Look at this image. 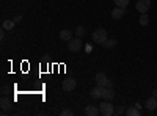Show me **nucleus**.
<instances>
[{
	"mask_svg": "<svg viewBox=\"0 0 157 116\" xmlns=\"http://www.w3.org/2000/svg\"><path fill=\"white\" fill-rule=\"evenodd\" d=\"M91 38H93V41L96 44H104V43L109 39V35H107V30L105 28H98V30L93 32Z\"/></svg>",
	"mask_w": 157,
	"mask_h": 116,
	"instance_id": "1",
	"label": "nucleus"
},
{
	"mask_svg": "<svg viewBox=\"0 0 157 116\" xmlns=\"http://www.w3.org/2000/svg\"><path fill=\"white\" fill-rule=\"evenodd\" d=\"M94 80H96V85L98 86H102V88H112L113 86V82L104 72H98L96 77H94Z\"/></svg>",
	"mask_w": 157,
	"mask_h": 116,
	"instance_id": "2",
	"label": "nucleus"
},
{
	"mask_svg": "<svg viewBox=\"0 0 157 116\" xmlns=\"http://www.w3.org/2000/svg\"><path fill=\"white\" fill-rule=\"evenodd\" d=\"M99 110H101V114L104 116H112L115 114V108L112 105V100H104L99 104Z\"/></svg>",
	"mask_w": 157,
	"mask_h": 116,
	"instance_id": "3",
	"label": "nucleus"
},
{
	"mask_svg": "<svg viewBox=\"0 0 157 116\" xmlns=\"http://www.w3.org/2000/svg\"><path fill=\"white\" fill-rule=\"evenodd\" d=\"M82 46H83L82 38H78V36L72 38L71 41H68V49L71 50V52H80V50H82Z\"/></svg>",
	"mask_w": 157,
	"mask_h": 116,
	"instance_id": "4",
	"label": "nucleus"
},
{
	"mask_svg": "<svg viewBox=\"0 0 157 116\" xmlns=\"http://www.w3.org/2000/svg\"><path fill=\"white\" fill-rule=\"evenodd\" d=\"M61 86H63L64 91H74L75 86H77V82H75V79H72V77H68V79L63 80Z\"/></svg>",
	"mask_w": 157,
	"mask_h": 116,
	"instance_id": "5",
	"label": "nucleus"
},
{
	"mask_svg": "<svg viewBox=\"0 0 157 116\" xmlns=\"http://www.w3.org/2000/svg\"><path fill=\"white\" fill-rule=\"evenodd\" d=\"M135 8H137L138 13H141V14L143 13H148V9L151 8V0H138Z\"/></svg>",
	"mask_w": 157,
	"mask_h": 116,
	"instance_id": "6",
	"label": "nucleus"
},
{
	"mask_svg": "<svg viewBox=\"0 0 157 116\" xmlns=\"http://www.w3.org/2000/svg\"><path fill=\"white\" fill-rule=\"evenodd\" d=\"M124 14H126V8H120V6H116V8H113V9H112V17H113L115 21L121 19Z\"/></svg>",
	"mask_w": 157,
	"mask_h": 116,
	"instance_id": "7",
	"label": "nucleus"
},
{
	"mask_svg": "<svg viewBox=\"0 0 157 116\" xmlns=\"http://www.w3.org/2000/svg\"><path fill=\"white\" fill-rule=\"evenodd\" d=\"M99 113H101V110L96 105H86L85 107V114L86 116H98Z\"/></svg>",
	"mask_w": 157,
	"mask_h": 116,
	"instance_id": "8",
	"label": "nucleus"
},
{
	"mask_svg": "<svg viewBox=\"0 0 157 116\" xmlns=\"http://www.w3.org/2000/svg\"><path fill=\"white\" fill-rule=\"evenodd\" d=\"M102 91H104V88L96 85V86L90 91V96L93 97V99H101V97H102Z\"/></svg>",
	"mask_w": 157,
	"mask_h": 116,
	"instance_id": "9",
	"label": "nucleus"
},
{
	"mask_svg": "<svg viewBox=\"0 0 157 116\" xmlns=\"http://www.w3.org/2000/svg\"><path fill=\"white\" fill-rule=\"evenodd\" d=\"M60 39L61 41H71L72 39V32L71 30H66V28H64V30H60Z\"/></svg>",
	"mask_w": 157,
	"mask_h": 116,
	"instance_id": "10",
	"label": "nucleus"
},
{
	"mask_svg": "<svg viewBox=\"0 0 157 116\" xmlns=\"http://www.w3.org/2000/svg\"><path fill=\"white\" fill-rule=\"evenodd\" d=\"M113 97H115L113 89H112V88H104V91H102V99H104V100H113Z\"/></svg>",
	"mask_w": 157,
	"mask_h": 116,
	"instance_id": "11",
	"label": "nucleus"
},
{
	"mask_svg": "<svg viewBox=\"0 0 157 116\" xmlns=\"http://www.w3.org/2000/svg\"><path fill=\"white\" fill-rule=\"evenodd\" d=\"M146 108H148L149 111H152V110H155V108H157V97L151 96V97L146 100Z\"/></svg>",
	"mask_w": 157,
	"mask_h": 116,
	"instance_id": "12",
	"label": "nucleus"
},
{
	"mask_svg": "<svg viewBox=\"0 0 157 116\" xmlns=\"http://www.w3.org/2000/svg\"><path fill=\"white\" fill-rule=\"evenodd\" d=\"M0 105H2V110H8V108H11V100L6 96H3L0 99Z\"/></svg>",
	"mask_w": 157,
	"mask_h": 116,
	"instance_id": "13",
	"label": "nucleus"
},
{
	"mask_svg": "<svg viewBox=\"0 0 157 116\" xmlns=\"http://www.w3.org/2000/svg\"><path fill=\"white\" fill-rule=\"evenodd\" d=\"M14 22H16V21L5 19V21L2 22V27H3V30H13V28H14Z\"/></svg>",
	"mask_w": 157,
	"mask_h": 116,
	"instance_id": "14",
	"label": "nucleus"
},
{
	"mask_svg": "<svg viewBox=\"0 0 157 116\" xmlns=\"http://www.w3.org/2000/svg\"><path fill=\"white\" fill-rule=\"evenodd\" d=\"M126 114H127V116H140V110H138L137 105H135V107H130V108L126 111Z\"/></svg>",
	"mask_w": 157,
	"mask_h": 116,
	"instance_id": "15",
	"label": "nucleus"
},
{
	"mask_svg": "<svg viewBox=\"0 0 157 116\" xmlns=\"http://www.w3.org/2000/svg\"><path fill=\"white\" fill-rule=\"evenodd\" d=\"M148 24H149V17H148L146 13H143V14L140 16V25H141V27H146Z\"/></svg>",
	"mask_w": 157,
	"mask_h": 116,
	"instance_id": "16",
	"label": "nucleus"
},
{
	"mask_svg": "<svg viewBox=\"0 0 157 116\" xmlns=\"http://www.w3.org/2000/svg\"><path fill=\"white\" fill-rule=\"evenodd\" d=\"M74 33H75V36H78V38H82V36L85 35V28L82 27V25H77V27L74 28Z\"/></svg>",
	"mask_w": 157,
	"mask_h": 116,
	"instance_id": "17",
	"label": "nucleus"
},
{
	"mask_svg": "<svg viewBox=\"0 0 157 116\" xmlns=\"http://www.w3.org/2000/svg\"><path fill=\"white\" fill-rule=\"evenodd\" d=\"M113 2H115L116 6H120V8H127V5H129L130 0H113Z\"/></svg>",
	"mask_w": 157,
	"mask_h": 116,
	"instance_id": "18",
	"label": "nucleus"
},
{
	"mask_svg": "<svg viewBox=\"0 0 157 116\" xmlns=\"http://www.w3.org/2000/svg\"><path fill=\"white\" fill-rule=\"evenodd\" d=\"M104 47H109V49H112V47H115L116 46V39H113V38H110V39H107L105 43L102 44Z\"/></svg>",
	"mask_w": 157,
	"mask_h": 116,
	"instance_id": "19",
	"label": "nucleus"
},
{
	"mask_svg": "<svg viewBox=\"0 0 157 116\" xmlns=\"http://www.w3.org/2000/svg\"><path fill=\"white\" fill-rule=\"evenodd\" d=\"M60 114L61 116H72V110H63Z\"/></svg>",
	"mask_w": 157,
	"mask_h": 116,
	"instance_id": "20",
	"label": "nucleus"
},
{
	"mask_svg": "<svg viewBox=\"0 0 157 116\" xmlns=\"http://www.w3.org/2000/svg\"><path fill=\"white\" fill-rule=\"evenodd\" d=\"M115 113H116V114H123V113H126V111H124V107H118V108L115 110Z\"/></svg>",
	"mask_w": 157,
	"mask_h": 116,
	"instance_id": "21",
	"label": "nucleus"
},
{
	"mask_svg": "<svg viewBox=\"0 0 157 116\" xmlns=\"http://www.w3.org/2000/svg\"><path fill=\"white\" fill-rule=\"evenodd\" d=\"M8 91H10L8 86H2V94H3V96H6V94H8Z\"/></svg>",
	"mask_w": 157,
	"mask_h": 116,
	"instance_id": "22",
	"label": "nucleus"
},
{
	"mask_svg": "<svg viewBox=\"0 0 157 116\" xmlns=\"http://www.w3.org/2000/svg\"><path fill=\"white\" fill-rule=\"evenodd\" d=\"M152 96H154V97H157V89H154V91H152Z\"/></svg>",
	"mask_w": 157,
	"mask_h": 116,
	"instance_id": "23",
	"label": "nucleus"
}]
</instances>
